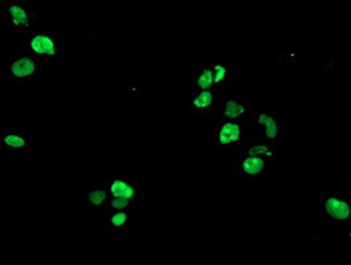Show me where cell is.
Segmentation results:
<instances>
[{"label": "cell", "instance_id": "3957f363", "mask_svg": "<svg viewBox=\"0 0 351 265\" xmlns=\"http://www.w3.org/2000/svg\"><path fill=\"white\" fill-rule=\"evenodd\" d=\"M244 121L250 126L256 141L277 143L280 139L288 137L287 118L272 109L256 106Z\"/></svg>", "mask_w": 351, "mask_h": 265}, {"label": "cell", "instance_id": "8fae6325", "mask_svg": "<svg viewBox=\"0 0 351 265\" xmlns=\"http://www.w3.org/2000/svg\"><path fill=\"white\" fill-rule=\"evenodd\" d=\"M219 98L214 91H200L191 93L190 113L195 117H214Z\"/></svg>", "mask_w": 351, "mask_h": 265}, {"label": "cell", "instance_id": "5b68a950", "mask_svg": "<svg viewBox=\"0 0 351 265\" xmlns=\"http://www.w3.org/2000/svg\"><path fill=\"white\" fill-rule=\"evenodd\" d=\"M44 64L38 58L28 54L12 55L0 68L3 80L18 85H29L39 78Z\"/></svg>", "mask_w": 351, "mask_h": 265}, {"label": "cell", "instance_id": "9a60e30c", "mask_svg": "<svg viewBox=\"0 0 351 265\" xmlns=\"http://www.w3.org/2000/svg\"><path fill=\"white\" fill-rule=\"evenodd\" d=\"M214 87L232 85L234 84V65L232 64H214L213 65Z\"/></svg>", "mask_w": 351, "mask_h": 265}, {"label": "cell", "instance_id": "ba28073f", "mask_svg": "<svg viewBox=\"0 0 351 265\" xmlns=\"http://www.w3.org/2000/svg\"><path fill=\"white\" fill-rule=\"evenodd\" d=\"M110 196L125 198L141 205L143 200H147V189L145 181H132L128 178L116 176L105 183Z\"/></svg>", "mask_w": 351, "mask_h": 265}, {"label": "cell", "instance_id": "7a4b0ae2", "mask_svg": "<svg viewBox=\"0 0 351 265\" xmlns=\"http://www.w3.org/2000/svg\"><path fill=\"white\" fill-rule=\"evenodd\" d=\"M21 52L36 57L44 65L62 62L64 34L48 31H32L21 36Z\"/></svg>", "mask_w": 351, "mask_h": 265}, {"label": "cell", "instance_id": "30bf717a", "mask_svg": "<svg viewBox=\"0 0 351 265\" xmlns=\"http://www.w3.org/2000/svg\"><path fill=\"white\" fill-rule=\"evenodd\" d=\"M43 138L28 137L16 128L0 129V149H38L41 148Z\"/></svg>", "mask_w": 351, "mask_h": 265}, {"label": "cell", "instance_id": "9c48e42d", "mask_svg": "<svg viewBox=\"0 0 351 265\" xmlns=\"http://www.w3.org/2000/svg\"><path fill=\"white\" fill-rule=\"evenodd\" d=\"M250 97H234V95H224L219 100V105L216 108L214 117L228 118L234 121H244L247 115L254 111Z\"/></svg>", "mask_w": 351, "mask_h": 265}, {"label": "cell", "instance_id": "52a82bcc", "mask_svg": "<svg viewBox=\"0 0 351 265\" xmlns=\"http://www.w3.org/2000/svg\"><path fill=\"white\" fill-rule=\"evenodd\" d=\"M274 165V161L236 149L234 174L237 179H264L271 175Z\"/></svg>", "mask_w": 351, "mask_h": 265}, {"label": "cell", "instance_id": "5bb4252c", "mask_svg": "<svg viewBox=\"0 0 351 265\" xmlns=\"http://www.w3.org/2000/svg\"><path fill=\"white\" fill-rule=\"evenodd\" d=\"M110 194L106 189L105 183L102 185V187H93L89 189L85 195V205L88 209L90 211H104L106 205L110 200Z\"/></svg>", "mask_w": 351, "mask_h": 265}, {"label": "cell", "instance_id": "8992f818", "mask_svg": "<svg viewBox=\"0 0 351 265\" xmlns=\"http://www.w3.org/2000/svg\"><path fill=\"white\" fill-rule=\"evenodd\" d=\"M318 214L325 222L350 223V196L339 191H321L318 194Z\"/></svg>", "mask_w": 351, "mask_h": 265}, {"label": "cell", "instance_id": "4fadbf2b", "mask_svg": "<svg viewBox=\"0 0 351 265\" xmlns=\"http://www.w3.org/2000/svg\"><path fill=\"white\" fill-rule=\"evenodd\" d=\"M190 89H191V93L200 92V91H214L213 65H203L197 72L193 75Z\"/></svg>", "mask_w": 351, "mask_h": 265}, {"label": "cell", "instance_id": "277c9868", "mask_svg": "<svg viewBox=\"0 0 351 265\" xmlns=\"http://www.w3.org/2000/svg\"><path fill=\"white\" fill-rule=\"evenodd\" d=\"M254 141L252 132L245 121L213 117V148L239 149Z\"/></svg>", "mask_w": 351, "mask_h": 265}, {"label": "cell", "instance_id": "7c38bea8", "mask_svg": "<svg viewBox=\"0 0 351 265\" xmlns=\"http://www.w3.org/2000/svg\"><path fill=\"white\" fill-rule=\"evenodd\" d=\"M130 211H113L106 214V232L108 233H126L132 223Z\"/></svg>", "mask_w": 351, "mask_h": 265}, {"label": "cell", "instance_id": "6da1fadb", "mask_svg": "<svg viewBox=\"0 0 351 265\" xmlns=\"http://www.w3.org/2000/svg\"><path fill=\"white\" fill-rule=\"evenodd\" d=\"M41 3L32 0L1 1V31L15 32L21 36L41 30Z\"/></svg>", "mask_w": 351, "mask_h": 265}, {"label": "cell", "instance_id": "2e32d148", "mask_svg": "<svg viewBox=\"0 0 351 265\" xmlns=\"http://www.w3.org/2000/svg\"><path fill=\"white\" fill-rule=\"evenodd\" d=\"M138 203L130 200V199H125V198H116V196H112L109 203L106 205V207L104 209L105 214L108 212H113V211H130L133 212L134 209H137Z\"/></svg>", "mask_w": 351, "mask_h": 265}]
</instances>
